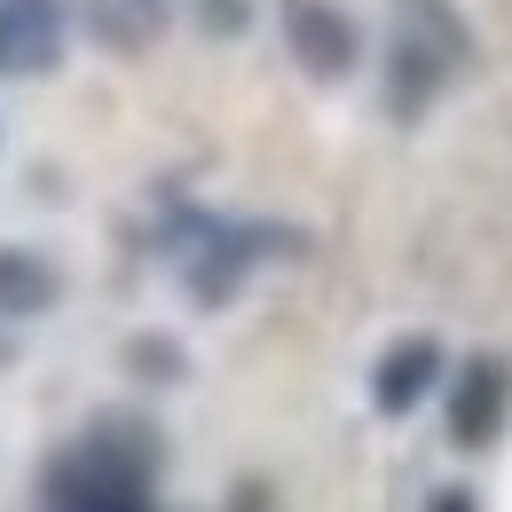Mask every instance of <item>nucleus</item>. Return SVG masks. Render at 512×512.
<instances>
[{"instance_id": "obj_1", "label": "nucleus", "mask_w": 512, "mask_h": 512, "mask_svg": "<svg viewBox=\"0 0 512 512\" xmlns=\"http://www.w3.org/2000/svg\"><path fill=\"white\" fill-rule=\"evenodd\" d=\"M150 465L158 449L142 442V426H95L79 449L56 457L48 512H150Z\"/></svg>"}, {"instance_id": "obj_2", "label": "nucleus", "mask_w": 512, "mask_h": 512, "mask_svg": "<svg viewBox=\"0 0 512 512\" xmlns=\"http://www.w3.org/2000/svg\"><path fill=\"white\" fill-rule=\"evenodd\" d=\"M457 56H465V32L449 24V8L442 0H418L402 16V32H394V111H426Z\"/></svg>"}, {"instance_id": "obj_3", "label": "nucleus", "mask_w": 512, "mask_h": 512, "mask_svg": "<svg viewBox=\"0 0 512 512\" xmlns=\"http://www.w3.org/2000/svg\"><path fill=\"white\" fill-rule=\"evenodd\" d=\"M71 48L64 0H0V79H48Z\"/></svg>"}, {"instance_id": "obj_4", "label": "nucleus", "mask_w": 512, "mask_h": 512, "mask_svg": "<svg viewBox=\"0 0 512 512\" xmlns=\"http://www.w3.org/2000/svg\"><path fill=\"white\" fill-rule=\"evenodd\" d=\"M174 253H182L190 292L213 308V300H229V292H237V276H245V268L268 253V237H260V229H237V221H197Z\"/></svg>"}, {"instance_id": "obj_5", "label": "nucleus", "mask_w": 512, "mask_h": 512, "mask_svg": "<svg viewBox=\"0 0 512 512\" xmlns=\"http://www.w3.org/2000/svg\"><path fill=\"white\" fill-rule=\"evenodd\" d=\"M512 418V363L505 355H473L457 386H449V442L457 449H489Z\"/></svg>"}, {"instance_id": "obj_6", "label": "nucleus", "mask_w": 512, "mask_h": 512, "mask_svg": "<svg viewBox=\"0 0 512 512\" xmlns=\"http://www.w3.org/2000/svg\"><path fill=\"white\" fill-rule=\"evenodd\" d=\"M284 48H292V64L308 71V79H347L355 56H363L355 24H347L339 8H323V0H292V16H284Z\"/></svg>"}, {"instance_id": "obj_7", "label": "nucleus", "mask_w": 512, "mask_h": 512, "mask_svg": "<svg viewBox=\"0 0 512 512\" xmlns=\"http://www.w3.org/2000/svg\"><path fill=\"white\" fill-rule=\"evenodd\" d=\"M442 379V339H426V331H410V339H394L379 355V371H371V402H379V418H410L426 394Z\"/></svg>"}, {"instance_id": "obj_8", "label": "nucleus", "mask_w": 512, "mask_h": 512, "mask_svg": "<svg viewBox=\"0 0 512 512\" xmlns=\"http://www.w3.org/2000/svg\"><path fill=\"white\" fill-rule=\"evenodd\" d=\"M64 300V276L48 253H24V245H0V316H48Z\"/></svg>"}, {"instance_id": "obj_9", "label": "nucleus", "mask_w": 512, "mask_h": 512, "mask_svg": "<svg viewBox=\"0 0 512 512\" xmlns=\"http://www.w3.org/2000/svg\"><path fill=\"white\" fill-rule=\"evenodd\" d=\"M87 32H95L103 48L134 56V48H150V40L166 32V0H87Z\"/></svg>"}, {"instance_id": "obj_10", "label": "nucleus", "mask_w": 512, "mask_h": 512, "mask_svg": "<svg viewBox=\"0 0 512 512\" xmlns=\"http://www.w3.org/2000/svg\"><path fill=\"white\" fill-rule=\"evenodd\" d=\"M426 512H473V497H465V489H442V497H434Z\"/></svg>"}]
</instances>
